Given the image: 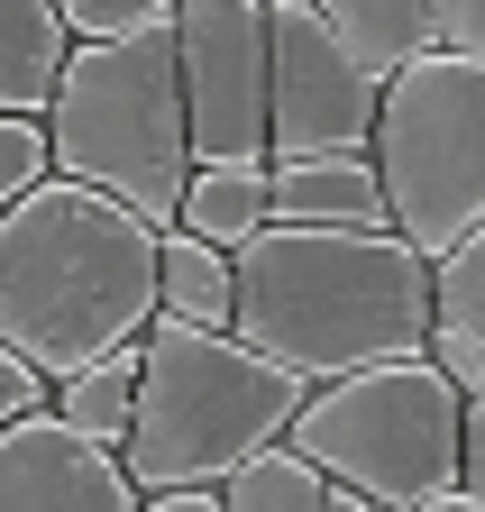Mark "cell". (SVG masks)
Listing matches in <instances>:
<instances>
[{
    "label": "cell",
    "mask_w": 485,
    "mask_h": 512,
    "mask_svg": "<svg viewBox=\"0 0 485 512\" xmlns=\"http://www.w3.org/2000/svg\"><path fill=\"white\" fill-rule=\"evenodd\" d=\"M238 302L229 330L302 384H330L385 357L431 348V256L394 229H293L266 220L229 247Z\"/></svg>",
    "instance_id": "cell-1"
},
{
    "label": "cell",
    "mask_w": 485,
    "mask_h": 512,
    "mask_svg": "<svg viewBox=\"0 0 485 512\" xmlns=\"http://www.w3.org/2000/svg\"><path fill=\"white\" fill-rule=\"evenodd\" d=\"M156 220L129 202L46 174L0 211V339H10L55 394V375H74L110 348L147 339L156 320Z\"/></svg>",
    "instance_id": "cell-2"
},
{
    "label": "cell",
    "mask_w": 485,
    "mask_h": 512,
    "mask_svg": "<svg viewBox=\"0 0 485 512\" xmlns=\"http://www.w3.org/2000/svg\"><path fill=\"white\" fill-rule=\"evenodd\" d=\"M312 384L257 357L238 330H193V320H147L138 348V412L119 439V467L138 494L174 485H229L238 467L275 448Z\"/></svg>",
    "instance_id": "cell-3"
},
{
    "label": "cell",
    "mask_w": 485,
    "mask_h": 512,
    "mask_svg": "<svg viewBox=\"0 0 485 512\" xmlns=\"http://www.w3.org/2000/svg\"><path fill=\"white\" fill-rule=\"evenodd\" d=\"M46 147L55 174H74L138 220L174 229V202L193 183V128H184V83H174V37L129 28V37H74L65 74L46 101Z\"/></svg>",
    "instance_id": "cell-4"
},
{
    "label": "cell",
    "mask_w": 485,
    "mask_h": 512,
    "mask_svg": "<svg viewBox=\"0 0 485 512\" xmlns=\"http://www.w3.org/2000/svg\"><path fill=\"white\" fill-rule=\"evenodd\" d=\"M458 430H467V394L440 375V357L421 348V357H385V366L312 384L284 439L330 485L412 512L421 494L458 485Z\"/></svg>",
    "instance_id": "cell-5"
},
{
    "label": "cell",
    "mask_w": 485,
    "mask_h": 512,
    "mask_svg": "<svg viewBox=\"0 0 485 512\" xmlns=\"http://www.w3.org/2000/svg\"><path fill=\"white\" fill-rule=\"evenodd\" d=\"M376 183L385 229L421 256H449L485 220V55L431 46L376 92Z\"/></svg>",
    "instance_id": "cell-6"
},
{
    "label": "cell",
    "mask_w": 485,
    "mask_h": 512,
    "mask_svg": "<svg viewBox=\"0 0 485 512\" xmlns=\"http://www.w3.org/2000/svg\"><path fill=\"white\" fill-rule=\"evenodd\" d=\"M376 74L357 64L312 0H266V165L284 156H367Z\"/></svg>",
    "instance_id": "cell-7"
},
{
    "label": "cell",
    "mask_w": 485,
    "mask_h": 512,
    "mask_svg": "<svg viewBox=\"0 0 485 512\" xmlns=\"http://www.w3.org/2000/svg\"><path fill=\"white\" fill-rule=\"evenodd\" d=\"M165 37L193 165H266V0H174Z\"/></svg>",
    "instance_id": "cell-8"
},
{
    "label": "cell",
    "mask_w": 485,
    "mask_h": 512,
    "mask_svg": "<svg viewBox=\"0 0 485 512\" xmlns=\"http://www.w3.org/2000/svg\"><path fill=\"white\" fill-rule=\"evenodd\" d=\"M119 448L65 430L55 412H19L0 430V512H138Z\"/></svg>",
    "instance_id": "cell-9"
},
{
    "label": "cell",
    "mask_w": 485,
    "mask_h": 512,
    "mask_svg": "<svg viewBox=\"0 0 485 512\" xmlns=\"http://www.w3.org/2000/svg\"><path fill=\"white\" fill-rule=\"evenodd\" d=\"M266 211L293 229H385L376 156H284L266 165Z\"/></svg>",
    "instance_id": "cell-10"
},
{
    "label": "cell",
    "mask_w": 485,
    "mask_h": 512,
    "mask_svg": "<svg viewBox=\"0 0 485 512\" xmlns=\"http://www.w3.org/2000/svg\"><path fill=\"white\" fill-rule=\"evenodd\" d=\"M431 357L458 394L485 384V220L449 256H431Z\"/></svg>",
    "instance_id": "cell-11"
},
{
    "label": "cell",
    "mask_w": 485,
    "mask_h": 512,
    "mask_svg": "<svg viewBox=\"0 0 485 512\" xmlns=\"http://www.w3.org/2000/svg\"><path fill=\"white\" fill-rule=\"evenodd\" d=\"M74 55V28L55 0H0V110H37L55 101V74Z\"/></svg>",
    "instance_id": "cell-12"
},
{
    "label": "cell",
    "mask_w": 485,
    "mask_h": 512,
    "mask_svg": "<svg viewBox=\"0 0 485 512\" xmlns=\"http://www.w3.org/2000/svg\"><path fill=\"white\" fill-rule=\"evenodd\" d=\"M312 10L330 19V37L367 64V74H403L412 55L440 46V0H312Z\"/></svg>",
    "instance_id": "cell-13"
},
{
    "label": "cell",
    "mask_w": 485,
    "mask_h": 512,
    "mask_svg": "<svg viewBox=\"0 0 485 512\" xmlns=\"http://www.w3.org/2000/svg\"><path fill=\"white\" fill-rule=\"evenodd\" d=\"M229 302H238L229 247H211V238H193V229H165V238H156V320L229 330Z\"/></svg>",
    "instance_id": "cell-14"
},
{
    "label": "cell",
    "mask_w": 485,
    "mask_h": 512,
    "mask_svg": "<svg viewBox=\"0 0 485 512\" xmlns=\"http://www.w3.org/2000/svg\"><path fill=\"white\" fill-rule=\"evenodd\" d=\"M138 348H147V339L110 348V357H92V366H74V375H55L46 412L65 421V430H83V439H101V448H119V439H129V412H138Z\"/></svg>",
    "instance_id": "cell-15"
},
{
    "label": "cell",
    "mask_w": 485,
    "mask_h": 512,
    "mask_svg": "<svg viewBox=\"0 0 485 512\" xmlns=\"http://www.w3.org/2000/svg\"><path fill=\"white\" fill-rule=\"evenodd\" d=\"M275 211H266V165H193L184 202H174V229H193L211 247H238L257 238Z\"/></svg>",
    "instance_id": "cell-16"
},
{
    "label": "cell",
    "mask_w": 485,
    "mask_h": 512,
    "mask_svg": "<svg viewBox=\"0 0 485 512\" xmlns=\"http://www.w3.org/2000/svg\"><path fill=\"white\" fill-rule=\"evenodd\" d=\"M220 503L229 512H330V476L302 458L293 439H275V448H257V458L220 485Z\"/></svg>",
    "instance_id": "cell-17"
},
{
    "label": "cell",
    "mask_w": 485,
    "mask_h": 512,
    "mask_svg": "<svg viewBox=\"0 0 485 512\" xmlns=\"http://www.w3.org/2000/svg\"><path fill=\"white\" fill-rule=\"evenodd\" d=\"M46 174H55L46 119H37V110H0V211H10L19 192H37Z\"/></svg>",
    "instance_id": "cell-18"
},
{
    "label": "cell",
    "mask_w": 485,
    "mask_h": 512,
    "mask_svg": "<svg viewBox=\"0 0 485 512\" xmlns=\"http://www.w3.org/2000/svg\"><path fill=\"white\" fill-rule=\"evenodd\" d=\"M74 37H129V28H165L174 0H55Z\"/></svg>",
    "instance_id": "cell-19"
},
{
    "label": "cell",
    "mask_w": 485,
    "mask_h": 512,
    "mask_svg": "<svg viewBox=\"0 0 485 512\" xmlns=\"http://www.w3.org/2000/svg\"><path fill=\"white\" fill-rule=\"evenodd\" d=\"M19 412H46V375H37L10 339H0V430H10Z\"/></svg>",
    "instance_id": "cell-20"
},
{
    "label": "cell",
    "mask_w": 485,
    "mask_h": 512,
    "mask_svg": "<svg viewBox=\"0 0 485 512\" xmlns=\"http://www.w3.org/2000/svg\"><path fill=\"white\" fill-rule=\"evenodd\" d=\"M458 485L485 494V384L467 394V430H458Z\"/></svg>",
    "instance_id": "cell-21"
},
{
    "label": "cell",
    "mask_w": 485,
    "mask_h": 512,
    "mask_svg": "<svg viewBox=\"0 0 485 512\" xmlns=\"http://www.w3.org/2000/svg\"><path fill=\"white\" fill-rule=\"evenodd\" d=\"M440 46H476L485 55V0H440Z\"/></svg>",
    "instance_id": "cell-22"
},
{
    "label": "cell",
    "mask_w": 485,
    "mask_h": 512,
    "mask_svg": "<svg viewBox=\"0 0 485 512\" xmlns=\"http://www.w3.org/2000/svg\"><path fill=\"white\" fill-rule=\"evenodd\" d=\"M138 512H229V503H220V485H174V494H147Z\"/></svg>",
    "instance_id": "cell-23"
},
{
    "label": "cell",
    "mask_w": 485,
    "mask_h": 512,
    "mask_svg": "<svg viewBox=\"0 0 485 512\" xmlns=\"http://www.w3.org/2000/svg\"><path fill=\"white\" fill-rule=\"evenodd\" d=\"M412 512H485V494L476 485H440V494H421Z\"/></svg>",
    "instance_id": "cell-24"
},
{
    "label": "cell",
    "mask_w": 485,
    "mask_h": 512,
    "mask_svg": "<svg viewBox=\"0 0 485 512\" xmlns=\"http://www.w3.org/2000/svg\"><path fill=\"white\" fill-rule=\"evenodd\" d=\"M330 512H394V503H367V494H348V485H330Z\"/></svg>",
    "instance_id": "cell-25"
}]
</instances>
